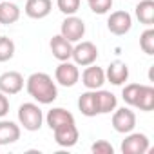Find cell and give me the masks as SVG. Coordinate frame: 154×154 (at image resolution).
I'll return each instance as SVG.
<instances>
[{"label":"cell","mask_w":154,"mask_h":154,"mask_svg":"<svg viewBox=\"0 0 154 154\" xmlns=\"http://www.w3.org/2000/svg\"><path fill=\"white\" fill-rule=\"evenodd\" d=\"M140 47L145 54H154V29L147 27L140 36Z\"/></svg>","instance_id":"23"},{"label":"cell","mask_w":154,"mask_h":154,"mask_svg":"<svg viewBox=\"0 0 154 154\" xmlns=\"http://www.w3.org/2000/svg\"><path fill=\"white\" fill-rule=\"evenodd\" d=\"M45 122H47L49 129L53 131V129H56V127H60V125H65V123H74V116H72V112L65 111L63 107H53V109L47 112Z\"/></svg>","instance_id":"15"},{"label":"cell","mask_w":154,"mask_h":154,"mask_svg":"<svg viewBox=\"0 0 154 154\" xmlns=\"http://www.w3.org/2000/svg\"><path fill=\"white\" fill-rule=\"evenodd\" d=\"M15 56V42L8 36H0V62H8Z\"/></svg>","instance_id":"24"},{"label":"cell","mask_w":154,"mask_h":154,"mask_svg":"<svg viewBox=\"0 0 154 154\" xmlns=\"http://www.w3.org/2000/svg\"><path fill=\"white\" fill-rule=\"evenodd\" d=\"M105 80H109L112 85H123L129 80V65L122 60H114L107 65Z\"/></svg>","instance_id":"11"},{"label":"cell","mask_w":154,"mask_h":154,"mask_svg":"<svg viewBox=\"0 0 154 154\" xmlns=\"http://www.w3.org/2000/svg\"><path fill=\"white\" fill-rule=\"evenodd\" d=\"M134 13H136V18L140 20V24L150 27L154 24V0H140Z\"/></svg>","instance_id":"20"},{"label":"cell","mask_w":154,"mask_h":154,"mask_svg":"<svg viewBox=\"0 0 154 154\" xmlns=\"http://www.w3.org/2000/svg\"><path fill=\"white\" fill-rule=\"evenodd\" d=\"M80 2L82 0H56V6L65 17H69V15H76V11L80 9Z\"/></svg>","instance_id":"25"},{"label":"cell","mask_w":154,"mask_h":154,"mask_svg":"<svg viewBox=\"0 0 154 154\" xmlns=\"http://www.w3.org/2000/svg\"><path fill=\"white\" fill-rule=\"evenodd\" d=\"M53 134H54V141L60 145V147H74L78 143V138H80V132H78V127L76 123H65V125H60L56 129H53Z\"/></svg>","instance_id":"9"},{"label":"cell","mask_w":154,"mask_h":154,"mask_svg":"<svg viewBox=\"0 0 154 154\" xmlns=\"http://www.w3.org/2000/svg\"><path fill=\"white\" fill-rule=\"evenodd\" d=\"M49 47H51L53 56H54L58 62H65V60H69L71 54H72V44H71L67 38H63L62 35H54V36L51 38V42H49Z\"/></svg>","instance_id":"14"},{"label":"cell","mask_w":154,"mask_h":154,"mask_svg":"<svg viewBox=\"0 0 154 154\" xmlns=\"http://www.w3.org/2000/svg\"><path fill=\"white\" fill-rule=\"evenodd\" d=\"M87 2H89L91 11L96 15H105L112 8V0H87Z\"/></svg>","instance_id":"26"},{"label":"cell","mask_w":154,"mask_h":154,"mask_svg":"<svg viewBox=\"0 0 154 154\" xmlns=\"http://www.w3.org/2000/svg\"><path fill=\"white\" fill-rule=\"evenodd\" d=\"M136 127V114L134 111H131L129 107H122V109H114L112 114V129L120 134H127L131 131H134Z\"/></svg>","instance_id":"6"},{"label":"cell","mask_w":154,"mask_h":154,"mask_svg":"<svg viewBox=\"0 0 154 154\" xmlns=\"http://www.w3.org/2000/svg\"><path fill=\"white\" fill-rule=\"evenodd\" d=\"M18 18H20V8L15 2H11V0L0 2V24L11 26L18 22Z\"/></svg>","instance_id":"19"},{"label":"cell","mask_w":154,"mask_h":154,"mask_svg":"<svg viewBox=\"0 0 154 154\" xmlns=\"http://www.w3.org/2000/svg\"><path fill=\"white\" fill-rule=\"evenodd\" d=\"M96 103H98V114H109L116 109L118 100L111 91H103V89H96Z\"/></svg>","instance_id":"18"},{"label":"cell","mask_w":154,"mask_h":154,"mask_svg":"<svg viewBox=\"0 0 154 154\" xmlns=\"http://www.w3.org/2000/svg\"><path fill=\"white\" fill-rule=\"evenodd\" d=\"M141 87H143L141 84H129V85H125L123 91H122V98H123V102H125L127 105L134 107L136 102H138V96H140Z\"/></svg>","instance_id":"22"},{"label":"cell","mask_w":154,"mask_h":154,"mask_svg":"<svg viewBox=\"0 0 154 154\" xmlns=\"http://www.w3.org/2000/svg\"><path fill=\"white\" fill-rule=\"evenodd\" d=\"M20 140V127L15 122L9 120H0V147L11 145Z\"/></svg>","instance_id":"16"},{"label":"cell","mask_w":154,"mask_h":154,"mask_svg":"<svg viewBox=\"0 0 154 154\" xmlns=\"http://www.w3.org/2000/svg\"><path fill=\"white\" fill-rule=\"evenodd\" d=\"M24 89V76L18 71H6L0 74V91L4 94H18Z\"/></svg>","instance_id":"10"},{"label":"cell","mask_w":154,"mask_h":154,"mask_svg":"<svg viewBox=\"0 0 154 154\" xmlns=\"http://www.w3.org/2000/svg\"><path fill=\"white\" fill-rule=\"evenodd\" d=\"M91 152L93 154H114V147L107 140H98L91 145Z\"/></svg>","instance_id":"27"},{"label":"cell","mask_w":154,"mask_h":154,"mask_svg":"<svg viewBox=\"0 0 154 154\" xmlns=\"http://www.w3.org/2000/svg\"><path fill=\"white\" fill-rule=\"evenodd\" d=\"M60 35L63 38H67L71 44H76V42H80L85 35V24L82 18L78 17H74V15H69L62 26H60Z\"/></svg>","instance_id":"4"},{"label":"cell","mask_w":154,"mask_h":154,"mask_svg":"<svg viewBox=\"0 0 154 154\" xmlns=\"http://www.w3.org/2000/svg\"><path fill=\"white\" fill-rule=\"evenodd\" d=\"M54 80L63 85V87H72L78 84L80 80V71H78V65L74 62H60V65L54 69Z\"/></svg>","instance_id":"5"},{"label":"cell","mask_w":154,"mask_h":154,"mask_svg":"<svg viewBox=\"0 0 154 154\" xmlns=\"http://www.w3.org/2000/svg\"><path fill=\"white\" fill-rule=\"evenodd\" d=\"M51 9H53L51 0H27L26 8H24L26 15L33 20H42V18L49 17Z\"/></svg>","instance_id":"13"},{"label":"cell","mask_w":154,"mask_h":154,"mask_svg":"<svg viewBox=\"0 0 154 154\" xmlns=\"http://www.w3.org/2000/svg\"><path fill=\"white\" fill-rule=\"evenodd\" d=\"M149 138L143 132H127V138L122 141L123 154H145L149 150Z\"/></svg>","instance_id":"7"},{"label":"cell","mask_w":154,"mask_h":154,"mask_svg":"<svg viewBox=\"0 0 154 154\" xmlns=\"http://www.w3.org/2000/svg\"><path fill=\"white\" fill-rule=\"evenodd\" d=\"M78 109L84 116L93 118L98 114V103H96V93L94 91H85L82 93V96L78 98Z\"/></svg>","instance_id":"17"},{"label":"cell","mask_w":154,"mask_h":154,"mask_svg":"<svg viewBox=\"0 0 154 154\" xmlns=\"http://www.w3.org/2000/svg\"><path fill=\"white\" fill-rule=\"evenodd\" d=\"M18 122L29 132L40 131V127L44 123V112L36 103H31V102L22 103L18 107Z\"/></svg>","instance_id":"2"},{"label":"cell","mask_w":154,"mask_h":154,"mask_svg":"<svg viewBox=\"0 0 154 154\" xmlns=\"http://www.w3.org/2000/svg\"><path fill=\"white\" fill-rule=\"evenodd\" d=\"M8 112H9V100H8V94H4L2 91H0V118H4Z\"/></svg>","instance_id":"28"},{"label":"cell","mask_w":154,"mask_h":154,"mask_svg":"<svg viewBox=\"0 0 154 154\" xmlns=\"http://www.w3.org/2000/svg\"><path fill=\"white\" fill-rule=\"evenodd\" d=\"M82 84L91 89V91H96V89H102V85L105 84V71L98 65H87L85 71L82 72Z\"/></svg>","instance_id":"12"},{"label":"cell","mask_w":154,"mask_h":154,"mask_svg":"<svg viewBox=\"0 0 154 154\" xmlns=\"http://www.w3.org/2000/svg\"><path fill=\"white\" fill-rule=\"evenodd\" d=\"M107 27L112 35L116 36H123L131 31L132 27V17L127 11H114L109 15L107 18Z\"/></svg>","instance_id":"8"},{"label":"cell","mask_w":154,"mask_h":154,"mask_svg":"<svg viewBox=\"0 0 154 154\" xmlns=\"http://www.w3.org/2000/svg\"><path fill=\"white\" fill-rule=\"evenodd\" d=\"M71 58L74 60L76 65H82V67H87L91 63L96 62L98 58V47L93 44V42H76V45H72V54Z\"/></svg>","instance_id":"3"},{"label":"cell","mask_w":154,"mask_h":154,"mask_svg":"<svg viewBox=\"0 0 154 154\" xmlns=\"http://www.w3.org/2000/svg\"><path fill=\"white\" fill-rule=\"evenodd\" d=\"M26 89L33 100L44 105H49L58 98L56 84L53 82V78L47 72H33L26 80Z\"/></svg>","instance_id":"1"},{"label":"cell","mask_w":154,"mask_h":154,"mask_svg":"<svg viewBox=\"0 0 154 154\" xmlns=\"http://www.w3.org/2000/svg\"><path fill=\"white\" fill-rule=\"evenodd\" d=\"M134 107L140 109V111H143V112H149V111L154 109V87L152 85H143L141 87L138 102H136Z\"/></svg>","instance_id":"21"}]
</instances>
